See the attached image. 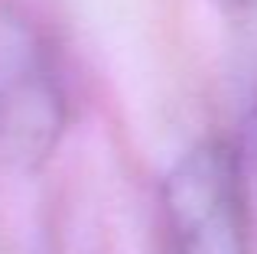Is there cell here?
<instances>
[{"instance_id": "6da1fadb", "label": "cell", "mask_w": 257, "mask_h": 254, "mask_svg": "<svg viewBox=\"0 0 257 254\" xmlns=\"http://www.w3.org/2000/svg\"><path fill=\"white\" fill-rule=\"evenodd\" d=\"M160 199L173 254H251L257 238L231 140L208 137L186 150Z\"/></svg>"}, {"instance_id": "7a4b0ae2", "label": "cell", "mask_w": 257, "mask_h": 254, "mask_svg": "<svg viewBox=\"0 0 257 254\" xmlns=\"http://www.w3.org/2000/svg\"><path fill=\"white\" fill-rule=\"evenodd\" d=\"M69 101L52 49L23 17H0V163L39 170L56 153Z\"/></svg>"}, {"instance_id": "3957f363", "label": "cell", "mask_w": 257, "mask_h": 254, "mask_svg": "<svg viewBox=\"0 0 257 254\" xmlns=\"http://www.w3.org/2000/svg\"><path fill=\"white\" fill-rule=\"evenodd\" d=\"M234 144V157H238V170H241V186H244V199H247V212H251V225H254V238H257V88L251 95V104L244 111V124Z\"/></svg>"}, {"instance_id": "277c9868", "label": "cell", "mask_w": 257, "mask_h": 254, "mask_svg": "<svg viewBox=\"0 0 257 254\" xmlns=\"http://www.w3.org/2000/svg\"><path fill=\"white\" fill-rule=\"evenodd\" d=\"M221 4H225L228 10H244V7H251L254 0H221Z\"/></svg>"}]
</instances>
